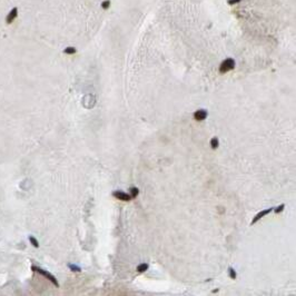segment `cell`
Listing matches in <instances>:
<instances>
[{
	"label": "cell",
	"instance_id": "8",
	"mask_svg": "<svg viewBox=\"0 0 296 296\" xmlns=\"http://www.w3.org/2000/svg\"><path fill=\"white\" fill-rule=\"evenodd\" d=\"M218 145H219V142H218L217 137L211 138V140H210V146H211V148H213V149H216V148L218 147Z\"/></svg>",
	"mask_w": 296,
	"mask_h": 296
},
{
	"label": "cell",
	"instance_id": "1",
	"mask_svg": "<svg viewBox=\"0 0 296 296\" xmlns=\"http://www.w3.org/2000/svg\"><path fill=\"white\" fill-rule=\"evenodd\" d=\"M31 269L34 271V272H37V273H39V274H41L42 276H45L47 279L48 281H50L51 283H53L56 287H59V283H58V281L56 279V277L54 276V275H51L50 273H48V272L47 271H45V269H42V268H40V267H37V266H32L31 267Z\"/></svg>",
	"mask_w": 296,
	"mask_h": 296
},
{
	"label": "cell",
	"instance_id": "11",
	"mask_svg": "<svg viewBox=\"0 0 296 296\" xmlns=\"http://www.w3.org/2000/svg\"><path fill=\"white\" fill-rule=\"evenodd\" d=\"M228 273H229V277H231L232 279H236L237 274H236V272H235V269H234V268H232V267H229V268H228Z\"/></svg>",
	"mask_w": 296,
	"mask_h": 296
},
{
	"label": "cell",
	"instance_id": "9",
	"mask_svg": "<svg viewBox=\"0 0 296 296\" xmlns=\"http://www.w3.org/2000/svg\"><path fill=\"white\" fill-rule=\"evenodd\" d=\"M76 51L77 50H76L75 47H67V48L64 50V53L67 54V55H74V54H76Z\"/></svg>",
	"mask_w": 296,
	"mask_h": 296
},
{
	"label": "cell",
	"instance_id": "2",
	"mask_svg": "<svg viewBox=\"0 0 296 296\" xmlns=\"http://www.w3.org/2000/svg\"><path fill=\"white\" fill-rule=\"evenodd\" d=\"M234 68H235V60L232 59V58H227L222 63V65H220L219 71H220V74H225V72H228L229 70H232Z\"/></svg>",
	"mask_w": 296,
	"mask_h": 296
},
{
	"label": "cell",
	"instance_id": "3",
	"mask_svg": "<svg viewBox=\"0 0 296 296\" xmlns=\"http://www.w3.org/2000/svg\"><path fill=\"white\" fill-rule=\"evenodd\" d=\"M17 18H18V8L13 7L11 10L7 13V16H6V23H7V25H11V23L15 21Z\"/></svg>",
	"mask_w": 296,
	"mask_h": 296
},
{
	"label": "cell",
	"instance_id": "12",
	"mask_svg": "<svg viewBox=\"0 0 296 296\" xmlns=\"http://www.w3.org/2000/svg\"><path fill=\"white\" fill-rule=\"evenodd\" d=\"M29 241H30V243L32 244V246H35V247H39V243H38V241H37V239H36L35 237L30 236V237H29Z\"/></svg>",
	"mask_w": 296,
	"mask_h": 296
},
{
	"label": "cell",
	"instance_id": "10",
	"mask_svg": "<svg viewBox=\"0 0 296 296\" xmlns=\"http://www.w3.org/2000/svg\"><path fill=\"white\" fill-rule=\"evenodd\" d=\"M138 193H139V190H138L137 187H131V188H130V196H131V198L137 197Z\"/></svg>",
	"mask_w": 296,
	"mask_h": 296
},
{
	"label": "cell",
	"instance_id": "15",
	"mask_svg": "<svg viewBox=\"0 0 296 296\" xmlns=\"http://www.w3.org/2000/svg\"><path fill=\"white\" fill-rule=\"evenodd\" d=\"M284 207H285V205H284V204H282V205H279V206H278V207H277V208H275V213H276V214H278V213H281V211H282V210H283V209H284Z\"/></svg>",
	"mask_w": 296,
	"mask_h": 296
},
{
	"label": "cell",
	"instance_id": "14",
	"mask_svg": "<svg viewBox=\"0 0 296 296\" xmlns=\"http://www.w3.org/2000/svg\"><path fill=\"white\" fill-rule=\"evenodd\" d=\"M109 6H110V1H109V0H106V1H104L101 3V7L104 9H108V7H109Z\"/></svg>",
	"mask_w": 296,
	"mask_h": 296
},
{
	"label": "cell",
	"instance_id": "13",
	"mask_svg": "<svg viewBox=\"0 0 296 296\" xmlns=\"http://www.w3.org/2000/svg\"><path fill=\"white\" fill-rule=\"evenodd\" d=\"M68 266H69V268L71 269L72 272H80V271H81V269H80V267H78V266L74 265V264H69Z\"/></svg>",
	"mask_w": 296,
	"mask_h": 296
},
{
	"label": "cell",
	"instance_id": "4",
	"mask_svg": "<svg viewBox=\"0 0 296 296\" xmlns=\"http://www.w3.org/2000/svg\"><path fill=\"white\" fill-rule=\"evenodd\" d=\"M112 196L115 197V198L117 199H120V200H124V201H129L131 199V196L126 194V193L124 191H120V190H116L112 193Z\"/></svg>",
	"mask_w": 296,
	"mask_h": 296
},
{
	"label": "cell",
	"instance_id": "6",
	"mask_svg": "<svg viewBox=\"0 0 296 296\" xmlns=\"http://www.w3.org/2000/svg\"><path fill=\"white\" fill-rule=\"evenodd\" d=\"M206 117H207V111H206L205 109H198V110H196L195 114H194V118L198 121L206 119Z\"/></svg>",
	"mask_w": 296,
	"mask_h": 296
},
{
	"label": "cell",
	"instance_id": "7",
	"mask_svg": "<svg viewBox=\"0 0 296 296\" xmlns=\"http://www.w3.org/2000/svg\"><path fill=\"white\" fill-rule=\"evenodd\" d=\"M148 269V264H146V263H143V264H140L137 266V272L138 273H144L145 271Z\"/></svg>",
	"mask_w": 296,
	"mask_h": 296
},
{
	"label": "cell",
	"instance_id": "5",
	"mask_svg": "<svg viewBox=\"0 0 296 296\" xmlns=\"http://www.w3.org/2000/svg\"><path fill=\"white\" fill-rule=\"evenodd\" d=\"M272 210H273V208H267V209H264V210L259 211L258 214H256V215H255V217H254V218H253V220H252V225H253V224H255V223H257L258 220H259L261 218H263L264 216L268 215Z\"/></svg>",
	"mask_w": 296,
	"mask_h": 296
},
{
	"label": "cell",
	"instance_id": "16",
	"mask_svg": "<svg viewBox=\"0 0 296 296\" xmlns=\"http://www.w3.org/2000/svg\"><path fill=\"white\" fill-rule=\"evenodd\" d=\"M238 1H241V0H228V3L229 4H234V3L238 2Z\"/></svg>",
	"mask_w": 296,
	"mask_h": 296
}]
</instances>
